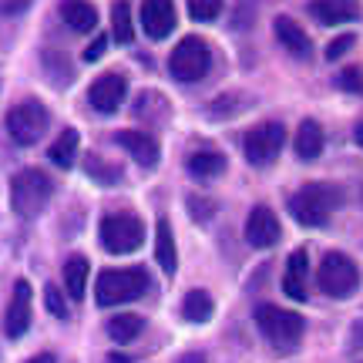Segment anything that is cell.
Returning a JSON list of instances; mask_svg holds the SVG:
<instances>
[{
    "label": "cell",
    "instance_id": "obj_18",
    "mask_svg": "<svg viewBox=\"0 0 363 363\" xmlns=\"http://www.w3.org/2000/svg\"><path fill=\"white\" fill-rule=\"evenodd\" d=\"M61 21L78 34H88L98 27V11L88 0H61Z\"/></svg>",
    "mask_w": 363,
    "mask_h": 363
},
{
    "label": "cell",
    "instance_id": "obj_13",
    "mask_svg": "<svg viewBox=\"0 0 363 363\" xmlns=\"http://www.w3.org/2000/svg\"><path fill=\"white\" fill-rule=\"evenodd\" d=\"M246 242L252 249H269L279 242V219L269 206H256L246 219Z\"/></svg>",
    "mask_w": 363,
    "mask_h": 363
},
{
    "label": "cell",
    "instance_id": "obj_30",
    "mask_svg": "<svg viewBox=\"0 0 363 363\" xmlns=\"http://www.w3.org/2000/svg\"><path fill=\"white\" fill-rule=\"evenodd\" d=\"M44 306H48V313L51 316H57V320H65L67 316V303H65V296H61V289L57 286H44Z\"/></svg>",
    "mask_w": 363,
    "mask_h": 363
},
{
    "label": "cell",
    "instance_id": "obj_14",
    "mask_svg": "<svg viewBox=\"0 0 363 363\" xmlns=\"http://www.w3.org/2000/svg\"><path fill=\"white\" fill-rule=\"evenodd\" d=\"M310 13L326 27L360 21V0H310Z\"/></svg>",
    "mask_w": 363,
    "mask_h": 363
},
{
    "label": "cell",
    "instance_id": "obj_31",
    "mask_svg": "<svg viewBox=\"0 0 363 363\" xmlns=\"http://www.w3.org/2000/svg\"><path fill=\"white\" fill-rule=\"evenodd\" d=\"M337 84L343 91H350V94H363V71L360 67H343L337 74Z\"/></svg>",
    "mask_w": 363,
    "mask_h": 363
},
{
    "label": "cell",
    "instance_id": "obj_1",
    "mask_svg": "<svg viewBox=\"0 0 363 363\" xmlns=\"http://www.w3.org/2000/svg\"><path fill=\"white\" fill-rule=\"evenodd\" d=\"M340 206H343V192H340L337 185L313 182V185H303V189L289 199V216H293L299 225L323 229Z\"/></svg>",
    "mask_w": 363,
    "mask_h": 363
},
{
    "label": "cell",
    "instance_id": "obj_40",
    "mask_svg": "<svg viewBox=\"0 0 363 363\" xmlns=\"http://www.w3.org/2000/svg\"><path fill=\"white\" fill-rule=\"evenodd\" d=\"M353 138H357V145H360V148H363V121H360V125H357V131H353Z\"/></svg>",
    "mask_w": 363,
    "mask_h": 363
},
{
    "label": "cell",
    "instance_id": "obj_21",
    "mask_svg": "<svg viewBox=\"0 0 363 363\" xmlns=\"http://www.w3.org/2000/svg\"><path fill=\"white\" fill-rule=\"evenodd\" d=\"M212 313H216V303H212V296H208L206 289H189V293H185V299H182V316H185L189 323H208Z\"/></svg>",
    "mask_w": 363,
    "mask_h": 363
},
{
    "label": "cell",
    "instance_id": "obj_37",
    "mask_svg": "<svg viewBox=\"0 0 363 363\" xmlns=\"http://www.w3.org/2000/svg\"><path fill=\"white\" fill-rule=\"evenodd\" d=\"M179 363H208L202 353H185V357H179Z\"/></svg>",
    "mask_w": 363,
    "mask_h": 363
},
{
    "label": "cell",
    "instance_id": "obj_28",
    "mask_svg": "<svg viewBox=\"0 0 363 363\" xmlns=\"http://www.w3.org/2000/svg\"><path fill=\"white\" fill-rule=\"evenodd\" d=\"M84 169H88L91 179L101 182V185H115V182L121 179V172H118L115 165H104L98 155H88V158H84Z\"/></svg>",
    "mask_w": 363,
    "mask_h": 363
},
{
    "label": "cell",
    "instance_id": "obj_2",
    "mask_svg": "<svg viewBox=\"0 0 363 363\" xmlns=\"http://www.w3.org/2000/svg\"><path fill=\"white\" fill-rule=\"evenodd\" d=\"M51 195H54V182L48 172L24 169L11 179V206H13V212L24 216V219L40 216V212L48 208V202H51Z\"/></svg>",
    "mask_w": 363,
    "mask_h": 363
},
{
    "label": "cell",
    "instance_id": "obj_29",
    "mask_svg": "<svg viewBox=\"0 0 363 363\" xmlns=\"http://www.w3.org/2000/svg\"><path fill=\"white\" fill-rule=\"evenodd\" d=\"M192 21H216L222 13V0H189Z\"/></svg>",
    "mask_w": 363,
    "mask_h": 363
},
{
    "label": "cell",
    "instance_id": "obj_15",
    "mask_svg": "<svg viewBox=\"0 0 363 363\" xmlns=\"http://www.w3.org/2000/svg\"><path fill=\"white\" fill-rule=\"evenodd\" d=\"M306 276H310V252L306 249H296L289 262H286V276H283V289L289 299L296 303H306L310 289H306Z\"/></svg>",
    "mask_w": 363,
    "mask_h": 363
},
{
    "label": "cell",
    "instance_id": "obj_16",
    "mask_svg": "<svg viewBox=\"0 0 363 363\" xmlns=\"http://www.w3.org/2000/svg\"><path fill=\"white\" fill-rule=\"evenodd\" d=\"M115 142L121 145L142 169H155L158 165V142L152 135H145V131H118Z\"/></svg>",
    "mask_w": 363,
    "mask_h": 363
},
{
    "label": "cell",
    "instance_id": "obj_6",
    "mask_svg": "<svg viewBox=\"0 0 363 363\" xmlns=\"http://www.w3.org/2000/svg\"><path fill=\"white\" fill-rule=\"evenodd\" d=\"M101 246L108 252H115V256H128L135 249L145 242V225L138 216H131V212H111V216H104L101 219Z\"/></svg>",
    "mask_w": 363,
    "mask_h": 363
},
{
    "label": "cell",
    "instance_id": "obj_24",
    "mask_svg": "<svg viewBox=\"0 0 363 363\" xmlns=\"http://www.w3.org/2000/svg\"><path fill=\"white\" fill-rule=\"evenodd\" d=\"M88 276H91V262L84 256H71L65 262V289L71 299H84L88 289Z\"/></svg>",
    "mask_w": 363,
    "mask_h": 363
},
{
    "label": "cell",
    "instance_id": "obj_25",
    "mask_svg": "<svg viewBox=\"0 0 363 363\" xmlns=\"http://www.w3.org/2000/svg\"><path fill=\"white\" fill-rule=\"evenodd\" d=\"M145 330V320L142 316H135V313H118L108 320V337L115 340V343H131V340H138Z\"/></svg>",
    "mask_w": 363,
    "mask_h": 363
},
{
    "label": "cell",
    "instance_id": "obj_19",
    "mask_svg": "<svg viewBox=\"0 0 363 363\" xmlns=\"http://www.w3.org/2000/svg\"><path fill=\"white\" fill-rule=\"evenodd\" d=\"M155 259L165 276H175V269H179V252H175V235H172L169 219H158V225H155Z\"/></svg>",
    "mask_w": 363,
    "mask_h": 363
},
{
    "label": "cell",
    "instance_id": "obj_7",
    "mask_svg": "<svg viewBox=\"0 0 363 363\" xmlns=\"http://www.w3.org/2000/svg\"><path fill=\"white\" fill-rule=\"evenodd\" d=\"M316 279H320V289H323L326 296L347 299V296H353L357 286H360V269H357V262H353L350 256H343V252H326L323 262H320Z\"/></svg>",
    "mask_w": 363,
    "mask_h": 363
},
{
    "label": "cell",
    "instance_id": "obj_5",
    "mask_svg": "<svg viewBox=\"0 0 363 363\" xmlns=\"http://www.w3.org/2000/svg\"><path fill=\"white\" fill-rule=\"evenodd\" d=\"M208 67H212V51H208V44L202 38H182L169 57L172 78L182 81V84L202 81L208 74Z\"/></svg>",
    "mask_w": 363,
    "mask_h": 363
},
{
    "label": "cell",
    "instance_id": "obj_22",
    "mask_svg": "<svg viewBox=\"0 0 363 363\" xmlns=\"http://www.w3.org/2000/svg\"><path fill=\"white\" fill-rule=\"evenodd\" d=\"M222 172H225V155H219V152H195V155H189V175L199 182H208V179H219Z\"/></svg>",
    "mask_w": 363,
    "mask_h": 363
},
{
    "label": "cell",
    "instance_id": "obj_17",
    "mask_svg": "<svg viewBox=\"0 0 363 363\" xmlns=\"http://www.w3.org/2000/svg\"><path fill=\"white\" fill-rule=\"evenodd\" d=\"M272 30H276V40H279L293 57L306 61V57L313 54V40L306 38V30H303L293 17H276V21H272Z\"/></svg>",
    "mask_w": 363,
    "mask_h": 363
},
{
    "label": "cell",
    "instance_id": "obj_35",
    "mask_svg": "<svg viewBox=\"0 0 363 363\" xmlns=\"http://www.w3.org/2000/svg\"><path fill=\"white\" fill-rule=\"evenodd\" d=\"M30 7V0H0V13H21Z\"/></svg>",
    "mask_w": 363,
    "mask_h": 363
},
{
    "label": "cell",
    "instance_id": "obj_39",
    "mask_svg": "<svg viewBox=\"0 0 363 363\" xmlns=\"http://www.w3.org/2000/svg\"><path fill=\"white\" fill-rule=\"evenodd\" d=\"M108 363H128V357H125V353H111V357H108Z\"/></svg>",
    "mask_w": 363,
    "mask_h": 363
},
{
    "label": "cell",
    "instance_id": "obj_33",
    "mask_svg": "<svg viewBox=\"0 0 363 363\" xmlns=\"http://www.w3.org/2000/svg\"><path fill=\"white\" fill-rule=\"evenodd\" d=\"M189 208H192V216H195L199 222H206L208 212H212L216 206H212V202H206V199H199V195H192V199H189Z\"/></svg>",
    "mask_w": 363,
    "mask_h": 363
},
{
    "label": "cell",
    "instance_id": "obj_3",
    "mask_svg": "<svg viewBox=\"0 0 363 363\" xmlns=\"http://www.w3.org/2000/svg\"><path fill=\"white\" fill-rule=\"evenodd\" d=\"M256 323H259L262 337L269 340L272 347H279V350L299 347V340L306 333V320H303L299 313L272 306V303H259V306H256Z\"/></svg>",
    "mask_w": 363,
    "mask_h": 363
},
{
    "label": "cell",
    "instance_id": "obj_9",
    "mask_svg": "<svg viewBox=\"0 0 363 363\" xmlns=\"http://www.w3.org/2000/svg\"><path fill=\"white\" fill-rule=\"evenodd\" d=\"M286 145V128L279 121H262L256 125L252 131H246V138H242V152H246L249 165H269L276 162V155L283 152Z\"/></svg>",
    "mask_w": 363,
    "mask_h": 363
},
{
    "label": "cell",
    "instance_id": "obj_11",
    "mask_svg": "<svg viewBox=\"0 0 363 363\" xmlns=\"http://www.w3.org/2000/svg\"><path fill=\"white\" fill-rule=\"evenodd\" d=\"M30 326V283L27 279H17L11 293V303H7V313H4V333L11 340H21Z\"/></svg>",
    "mask_w": 363,
    "mask_h": 363
},
{
    "label": "cell",
    "instance_id": "obj_34",
    "mask_svg": "<svg viewBox=\"0 0 363 363\" xmlns=\"http://www.w3.org/2000/svg\"><path fill=\"white\" fill-rule=\"evenodd\" d=\"M108 51V38H94L84 51V61H101V54Z\"/></svg>",
    "mask_w": 363,
    "mask_h": 363
},
{
    "label": "cell",
    "instance_id": "obj_20",
    "mask_svg": "<svg viewBox=\"0 0 363 363\" xmlns=\"http://www.w3.org/2000/svg\"><path fill=\"white\" fill-rule=\"evenodd\" d=\"M296 155L303 158V162H313V158L323 155V128L313 121V118H306V121H299L296 128Z\"/></svg>",
    "mask_w": 363,
    "mask_h": 363
},
{
    "label": "cell",
    "instance_id": "obj_36",
    "mask_svg": "<svg viewBox=\"0 0 363 363\" xmlns=\"http://www.w3.org/2000/svg\"><path fill=\"white\" fill-rule=\"evenodd\" d=\"M350 347H363V323L353 326V337H350Z\"/></svg>",
    "mask_w": 363,
    "mask_h": 363
},
{
    "label": "cell",
    "instance_id": "obj_10",
    "mask_svg": "<svg viewBox=\"0 0 363 363\" xmlns=\"http://www.w3.org/2000/svg\"><path fill=\"white\" fill-rule=\"evenodd\" d=\"M125 94H128V81L125 74H118V71H108L101 78H94L88 91V101L94 111H101V115H115L121 101H125Z\"/></svg>",
    "mask_w": 363,
    "mask_h": 363
},
{
    "label": "cell",
    "instance_id": "obj_23",
    "mask_svg": "<svg viewBox=\"0 0 363 363\" xmlns=\"http://www.w3.org/2000/svg\"><path fill=\"white\" fill-rule=\"evenodd\" d=\"M78 145H81L78 131L65 128L57 138H54L51 148H48V158H51L57 169H71V165H74V158H78Z\"/></svg>",
    "mask_w": 363,
    "mask_h": 363
},
{
    "label": "cell",
    "instance_id": "obj_8",
    "mask_svg": "<svg viewBox=\"0 0 363 363\" xmlns=\"http://www.w3.org/2000/svg\"><path fill=\"white\" fill-rule=\"evenodd\" d=\"M48 125H51V115L38 98H27V101H21L17 108L7 111V135L17 145H38L40 135L48 131Z\"/></svg>",
    "mask_w": 363,
    "mask_h": 363
},
{
    "label": "cell",
    "instance_id": "obj_4",
    "mask_svg": "<svg viewBox=\"0 0 363 363\" xmlns=\"http://www.w3.org/2000/svg\"><path fill=\"white\" fill-rule=\"evenodd\" d=\"M145 289H148V272L142 266L104 269L94 283V299H98V306H121V303L145 296Z\"/></svg>",
    "mask_w": 363,
    "mask_h": 363
},
{
    "label": "cell",
    "instance_id": "obj_27",
    "mask_svg": "<svg viewBox=\"0 0 363 363\" xmlns=\"http://www.w3.org/2000/svg\"><path fill=\"white\" fill-rule=\"evenodd\" d=\"M242 104H246V98H242V94H222V98H216V101L208 104V115L222 121V118L239 115V111H242Z\"/></svg>",
    "mask_w": 363,
    "mask_h": 363
},
{
    "label": "cell",
    "instance_id": "obj_32",
    "mask_svg": "<svg viewBox=\"0 0 363 363\" xmlns=\"http://www.w3.org/2000/svg\"><path fill=\"white\" fill-rule=\"evenodd\" d=\"M353 44H357L353 34H340V38H333L330 44H326V61H340L347 51H353Z\"/></svg>",
    "mask_w": 363,
    "mask_h": 363
},
{
    "label": "cell",
    "instance_id": "obj_26",
    "mask_svg": "<svg viewBox=\"0 0 363 363\" xmlns=\"http://www.w3.org/2000/svg\"><path fill=\"white\" fill-rule=\"evenodd\" d=\"M111 34L118 44H131L135 40V24H131V7L128 0H118L111 7Z\"/></svg>",
    "mask_w": 363,
    "mask_h": 363
},
{
    "label": "cell",
    "instance_id": "obj_12",
    "mask_svg": "<svg viewBox=\"0 0 363 363\" xmlns=\"http://www.w3.org/2000/svg\"><path fill=\"white\" fill-rule=\"evenodd\" d=\"M142 30L152 40H165L175 30V4L172 0H142Z\"/></svg>",
    "mask_w": 363,
    "mask_h": 363
},
{
    "label": "cell",
    "instance_id": "obj_38",
    "mask_svg": "<svg viewBox=\"0 0 363 363\" xmlns=\"http://www.w3.org/2000/svg\"><path fill=\"white\" fill-rule=\"evenodd\" d=\"M27 363H57V360H54V353H38V357H30Z\"/></svg>",
    "mask_w": 363,
    "mask_h": 363
}]
</instances>
